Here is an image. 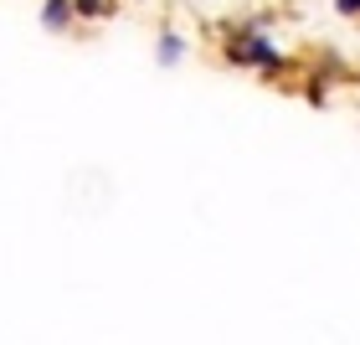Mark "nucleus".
Returning <instances> with one entry per match:
<instances>
[{
    "instance_id": "f257e3e1",
    "label": "nucleus",
    "mask_w": 360,
    "mask_h": 345,
    "mask_svg": "<svg viewBox=\"0 0 360 345\" xmlns=\"http://www.w3.org/2000/svg\"><path fill=\"white\" fill-rule=\"evenodd\" d=\"M232 62H263V68H273L278 52H273L263 37H242V42H232Z\"/></svg>"
},
{
    "instance_id": "20e7f679",
    "label": "nucleus",
    "mask_w": 360,
    "mask_h": 345,
    "mask_svg": "<svg viewBox=\"0 0 360 345\" xmlns=\"http://www.w3.org/2000/svg\"><path fill=\"white\" fill-rule=\"evenodd\" d=\"M180 52H186V42H180L175 31H165V37H160V62H165V68H175Z\"/></svg>"
},
{
    "instance_id": "39448f33",
    "label": "nucleus",
    "mask_w": 360,
    "mask_h": 345,
    "mask_svg": "<svg viewBox=\"0 0 360 345\" xmlns=\"http://www.w3.org/2000/svg\"><path fill=\"white\" fill-rule=\"evenodd\" d=\"M335 6L345 11V15H355V11H360V0H335Z\"/></svg>"
},
{
    "instance_id": "f03ea898",
    "label": "nucleus",
    "mask_w": 360,
    "mask_h": 345,
    "mask_svg": "<svg viewBox=\"0 0 360 345\" xmlns=\"http://www.w3.org/2000/svg\"><path fill=\"white\" fill-rule=\"evenodd\" d=\"M68 21H72V0H46L41 6V26L46 31H62Z\"/></svg>"
},
{
    "instance_id": "7ed1b4c3",
    "label": "nucleus",
    "mask_w": 360,
    "mask_h": 345,
    "mask_svg": "<svg viewBox=\"0 0 360 345\" xmlns=\"http://www.w3.org/2000/svg\"><path fill=\"white\" fill-rule=\"evenodd\" d=\"M72 15H88V21H103V15H113V0H72Z\"/></svg>"
}]
</instances>
